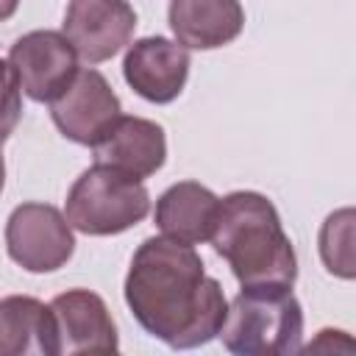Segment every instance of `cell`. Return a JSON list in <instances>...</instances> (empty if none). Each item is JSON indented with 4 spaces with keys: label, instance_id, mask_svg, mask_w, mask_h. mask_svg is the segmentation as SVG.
<instances>
[{
    "label": "cell",
    "instance_id": "7c38bea8",
    "mask_svg": "<svg viewBox=\"0 0 356 356\" xmlns=\"http://www.w3.org/2000/svg\"><path fill=\"white\" fill-rule=\"evenodd\" d=\"M167 19L178 44L214 50L242 33L245 8L239 0H170Z\"/></svg>",
    "mask_w": 356,
    "mask_h": 356
},
{
    "label": "cell",
    "instance_id": "7a4b0ae2",
    "mask_svg": "<svg viewBox=\"0 0 356 356\" xmlns=\"http://www.w3.org/2000/svg\"><path fill=\"white\" fill-rule=\"evenodd\" d=\"M211 245L228 261L239 286H292L298 278L295 248L273 200L261 192L239 189L220 200Z\"/></svg>",
    "mask_w": 356,
    "mask_h": 356
},
{
    "label": "cell",
    "instance_id": "9c48e42d",
    "mask_svg": "<svg viewBox=\"0 0 356 356\" xmlns=\"http://www.w3.org/2000/svg\"><path fill=\"white\" fill-rule=\"evenodd\" d=\"M8 61L17 70L22 92L36 103H50L78 72V53L58 31H31L19 36Z\"/></svg>",
    "mask_w": 356,
    "mask_h": 356
},
{
    "label": "cell",
    "instance_id": "5b68a950",
    "mask_svg": "<svg viewBox=\"0 0 356 356\" xmlns=\"http://www.w3.org/2000/svg\"><path fill=\"white\" fill-rule=\"evenodd\" d=\"M6 250L28 273H53L75 253L72 225L50 203H22L8 214Z\"/></svg>",
    "mask_w": 356,
    "mask_h": 356
},
{
    "label": "cell",
    "instance_id": "3957f363",
    "mask_svg": "<svg viewBox=\"0 0 356 356\" xmlns=\"http://www.w3.org/2000/svg\"><path fill=\"white\" fill-rule=\"evenodd\" d=\"M217 337L236 356L298 353L303 337V309L292 295V286H242V292L228 303Z\"/></svg>",
    "mask_w": 356,
    "mask_h": 356
},
{
    "label": "cell",
    "instance_id": "52a82bcc",
    "mask_svg": "<svg viewBox=\"0 0 356 356\" xmlns=\"http://www.w3.org/2000/svg\"><path fill=\"white\" fill-rule=\"evenodd\" d=\"M120 111V97L108 86L106 75L95 67L78 70L72 81L50 100V117L61 136L86 147H92L106 134Z\"/></svg>",
    "mask_w": 356,
    "mask_h": 356
},
{
    "label": "cell",
    "instance_id": "8992f818",
    "mask_svg": "<svg viewBox=\"0 0 356 356\" xmlns=\"http://www.w3.org/2000/svg\"><path fill=\"white\" fill-rule=\"evenodd\" d=\"M50 356L114 353L120 350L117 325L106 300L89 289H67L50 303Z\"/></svg>",
    "mask_w": 356,
    "mask_h": 356
},
{
    "label": "cell",
    "instance_id": "ba28073f",
    "mask_svg": "<svg viewBox=\"0 0 356 356\" xmlns=\"http://www.w3.org/2000/svg\"><path fill=\"white\" fill-rule=\"evenodd\" d=\"M136 31V11L128 0H72L64 14V36L86 64L117 56Z\"/></svg>",
    "mask_w": 356,
    "mask_h": 356
},
{
    "label": "cell",
    "instance_id": "8fae6325",
    "mask_svg": "<svg viewBox=\"0 0 356 356\" xmlns=\"http://www.w3.org/2000/svg\"><path fill=\"white\" fill-rule=\"evenodd\" d=\"M92 156L95 164L114 167L142 181L161 170L167 159V136L164 128L153 120L120 114L92 145Z\"/></svg>",
    "mask_w": 356,
    "mask_h": 356
},
{
    "label": "cell",
    "instance_id": "2e32d148",
    "mask_svg": "<svg viewBox=\"0 0 356 356\" xmlns=\"http://www.w3.org/2000/svg\"><path fill=\"white\" fill-rule=\"evenodd\" d=\"M22 120V86L14 64L0 58V145L14 134Z\"/></svg>",
    "mask_w": 356,
    "mask_h": 356
},
{
    "label": "cell",
    "instance_id": "30bf717a",
    "mask_svg": "<svg viewBox=\"0 0 356 356\" xmlns=\"http://www.w3.org/2000/svg\"><path fill=\"white\" fill-rule=\"evenodd\" d=\"M125 83L150 103H172L189 78V53L164 36L136 39L122 58Z\"/></svg>",
    "mask_w": 356,
    "mask_h": 356
},
{
    "label": "cell",
    "instance_id": "6da1fadb",
    "mask_svg": "<svg viewBox=\"0 0 356 356\" xmlns=\"http://www.w3.org/2000/svg\"><path fill=\"white\" fill-rule=\"evenodd\" d=\"M125 303L136 323L175 350L211 342L228 300L217 278L206 275L195 245L167 236L145 239L125 275Z\"/></svg>",
    "mask_w": 356,
    "mask_h": 356
},
{
    "label": "cell",
    "instance_id": "5bb4252c",
    "mask_svg": "<svg viewBox=\"0 0 356 356\" xmlns=\"http://www.w3.org/2000/svg\"><path fill=\"white\" fill-rule=\"evenodd\" d=\"M50 356V309L31 295L0 300V356Z\"/></svg>",
    "mask_w": 356,
    "mask_h": 356
},
{
    "label": "cell",
    "instance_id": "e0dca14e",
    "mask_svg": "<svg viewBox=\"0 0 356 356\" xmlns=\"http://www.w3.org/2000/svg\"><path fill=\"white\" fill-rule=\"evenodd\" d=\"M17 6H19V0H0V22H6L8 17H14Z\"/></svg>",
    "mask_w": 356,
    "mask_h": 356
},
{
    "label": "cell",
    "instance_id": "ac0fdd59",
    "mask_svg": "<svg viewBox=\"0 0 356 356\" xmlns=\"http://www.w3.org/2000/svg\"><path fill=\"white\" fill-rule=\"evenodd\" d=\"M6 186V161H3V153H0V192Z\"/></svg>",
    "mask_w": 356,
    "mask_h": 356
},
{
    "label": "cell",
    "instance_id": "9a60e30c",
    "mask_svg": "<svg viewBox=\"0 0 356 356\" xmlns=\"http://www.w3.org/2000/svg\"><path fill=\"white\" fill-rule=\"evenodd\" d=\"M353 222H356L353 209H339V211L328 214L320 228V259L331 275L345 278V281H350L356 275Z\"/></svg>",
    "mask_w": 356,
    "mask_h": 356
},
{
    "label": "cell",
    "instance_id": "4fadbf2b",
    "mask_svg": "<svg viewBox=\"0 0 356 356\" xmlns=\"http://www.w3.org/2000/svg\"><path fill=\"white\" fill-rule=\"evenodd\" d=\"M220 211V197L197 184V181H178L156 200V228L175 242L200 245L211 239L214 222Z\"/></svg>",
    "mask_w": 356,
    "mask_h": 356
},
{
    "label": "cell",
    "instance_id": "277c9868",
    "mask_svg": "<svg viewBox=\"0 0 356 356\" xmlns=\"http://www.w3.org/2000/svg\"><path fill=\"white\" fill-rule=\"evenodd\" d=\"M150 211L145 184L106 164L83 170L70 186L64 217L86 236H111L134 228Z\"/></svg>",
    "mask_w": 356,
    "mask_h": 356
}]
</instances>
